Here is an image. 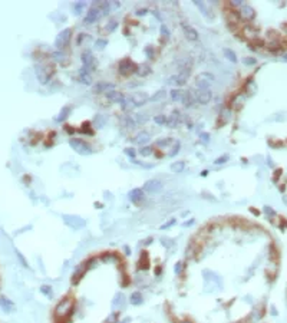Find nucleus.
Here are the masks:
<instances>
[{
    "mask_svg": "<svg viewBox=\"0 0 287 323\" xmlns=\"http://www.w3.org/2000/svg\"><path fill=\"white\" fill-rule=\"evenodd\" d=\"M214 81H215L214 75L208 73V72H203L197 76V88L198 89H208L210 83H212Z\"/></svg>",
    "mask_w": 287,
    "mask_h": 323,
    "instance_id": "obj_1",
    "label": "nucleus"
},
{
    "mask_svg": "<svg viewBox=\"0 0 287 323\" xmlns=\"http://www.w3.org/2000/svg\"><path fill=\"white\" fill-rule=\"evenodd\" d=\"M69 145H71L78 154H82V155H89V154L92 152L91 147H89L86 142H83L82 139H71V141H69Z\"/></svg>",
    "mask_w": 287,
    "mask_h": 323,
    "instance_id": "obj_2",
    "label": "nucleus"
},
{
    "mask_svg": "<svg viewBox=\"0 0 287 323\" xmlns=\"http://www.w3.org/2000/svg\"><path fill=\"white\" fill-rule=\"evenodd\" d=\"M148 99H150L148 93H144V92H135V93L131 95V98H129L126 102H128L129 105H132V106H141V105H144Z\"/></svg>",
    "mask_w": 287,
    "mask_h": 323,
    "instance_id": "obj_3",
    "label": "nucleus"
},
{
    "mask_svg": "<svg viewBox=\"0 0 287 323\" xmlns=\"http://www.w3.org/2000/svg\"><path fill=\"white\" fill-rule=\"evenodd\" d=\"M63 218H65V223L71 226L72 228H80L85 226V221L78 215H63Z\"/></svg>",
    "mask_w": 287,
    "mask_h": 323,
    "instance_id": "obj_4",
    "label": "nucleus"
},
{
    "mask_svg": "<svg viewBox=\"0 0 287 323\" xmlns=\"http://www.w3.org/2000/svg\"><path fill=\"white\" fill-rule=\"evenodd\" d=\"M71 35H72L71 29H65L63 32H60V35L56 39V46L58 48H65L69 43V40H71Z\"/></svg>",
    "mask_w": 287,
    "mask_h": 323,
    "instance_id": "obj_5",
    "label": "nucleus"
},
{
    "mask_svg": "<svg viewBox=\"0 0 287 323\" xmlns=\"http://www.w3.org/2000/svg\"><path fill=\"white\" fill-rule=\"evenodd\" d=\"M195 99L201 105H205L211 101V91L210 89H198L195 93Z\"/></svg>",
    "mask_w": 287,
    "mask_h": 323,
    "instance_id": "obj_6",
    "label": "nucleus"
},
{
    "mask_svg": "<svg viewBox=\"0 0 287 323\" xmlns=\"http://www.w3.org/2000/svg\"><path fill=\"white\" fill-rule=\"evenodd\" d=\"M144 190L151 193V194H154V193H158V191L162 190V184H161V181H158V180H150V181L145 182Z\"/></svg>",
    "mask_w": 287,
    "mask_h": 323,
    "instance_id": "obj_7",
    "label": "nucleus"
},
{
    "mask_svg": "<svg viewBox=\"0 0 287 323\" xmlns=\"http://www.w3.org/2000/svg\"><path fill=\"white\" fill-rule=\"evenodd\" d=\"M111 91H115V85L113 83H109V82H98L93 86V92L95 93H104V92H111Z\"/></svg>",
    "mask_w": 287,
    "mask_h": 323,
    "instance_id": "obj_8",
    "label": "nucleus"
},
{
    "mask_svg": "<svg viewBox=\"0 0 287 323\" xmlns=\"http://www.w3.org/2000/svg\"><path fill=\"white\" fill-rule=\"evenodd\" d=\"M100 16V10L98 9V6H92L86 13V17H85V23H93L99 19Z\"/></svg>",
    "mask_w": 287,
    "mask_h": 323,
    "instance_id": "obj_9",
    "label": "nucleus"
},
{
    "mask_svg": "<svg viewBox=\"0 0 287 323\" xmlns=\"http://www.w3.org/2000/svg\"><path fill=\"white\" fill-rule=\"evenodd\" d=\"M106 98L109 99V102H115V104H122V105H125V102H126L125 96L122 95V93H119V92H117V91L108 92V93H106Z\"/></svg>",
    "mask_w": 287,
    "mask_h": 323,
    "instance_id": "obj_10",
    "label": "nucleus"
},
{
    "mask_svg": "<svg viewBox=\"0 0 287 323\" xmlns=\"http://www.w3.org/2000/svg\"><path fill=\"white\" fill-rule=\"evenodd\" d=\"M187 76H188V72H179L178 75H172L168 78V83H177V85H184L185 81H187Z\"/></svg>",
    "mask_w": 287,
    "mask_h": 323,
    "instance_id": "obj_11",
    "label": "nucleus"
},
{
    "mask_svg": "<svg viewBox=\"0 0 287 323\" xmlns=\"http://www.w3.org/2000/svg\"><path fill=\"white\" fill-rule=\"evenodd\" d=\"M72 309V302L71 300H63V302L59 303V306L56 307V315L58 316H62V315H66L68 312H71Z\"/></svg>",
    "mask_w": 287,
    "mask_h": 323,
    "instance_id": "obj_12",
    "label": "nucleus"
},
{
    "mask_svg": "<svg viewBox=\"0 0 287 323\" xmlns=\"http://www.w3.org/2000/svg\"><path fill=\"white\" fill-rule=\"evenodd\" d=\"M182 30H184V33H185V36H187L190 40H197V39H198V32H197L192 26H188V25H185V23H182Z\"/></svg>",
    "mask_w": 287,
    "mask_h": 323,
    "instance_id": "obj_13",
    "label": "nucleus"
},
{
    "mask_svg": "<svg viewBox=\"0 0 287 323\" xmlns=\"http://www.w3.org/2000/svg\"><path fill=\"white\" fill-rule=\"evenodd\" d=\"M178 122H179V112L174 111L170 116H168V118H166L165 125H166V126H170V128H175V126L178 125Z\"/></svg>",
    "mask_w": 287,
    "mask_h": 323,
    "instance_id": "obj_14",
    "label": "nucleus"
},
{
    "mask_svg": "<svg viewBox=\"0 0 287 323\" xmlns=\"http://www.w3.org/2000/svg\"><path fill=\"white\" fill-rule=\"evenodd\" d=\"M133 69H135V65H133L131 60H122L121 62V65H119V72L121 73H124V75H128L129 72H132Z\"/></svg>",
    "mask_w": 287,
    "mask_h": 323,
    "instance_id": "obj_15",
    "label": "nucleus"
},
{
    "mask_svg": "<svg viewBox=\"0 0 287 323\" xmlns=\"http://www.w3.org/2000/svg\"><path fill=\"white\" fill-rule=\"evenodd\" d=\"M195 95L192 93V92H184V98H182V102L181 104L184 105V106H192V105L195 104Z\"/></svg>",
    "mask_w": 287,
    "mask_h": 323,
    "instance_id": "obj_16",
    "label": "nucleus"
},
{
    "mask_svg": "<svg viewBox=\"0 0 287 323\" xmlns=\"http://www.w3.org/2000/svg\"><path fill=\"white\" fill-rule=\"evenodd\" d=\"M150 139H151L150 134L141 131L139 134H137V137L133 138V142H135V144H138V145H144V144H146V142L150 141Z\"/></svg>",
    "mask_w": 287,
    "mask_h": 323,
    "instance_id": "obj_17",
    "label": "nucleus"
},
{
    "mask_svg": "<svg viewBox=\"0 0 287 323\" xmlns=\"http://www.w3.org/2000/svg\"><path fill=\"white\" fill-rule=\"evenodd\" d=\"M170 95H171V99L174 101V102H182L184 91H181V89H172Z\"/></svg>",
    "mask_w": 287,
    "mask_h": 323,
    "instance_id": "obj_18",
    "label": "nucleus"
},
{
    "mask_svg": "<svg viewBox=\"0 0 287 323\" xmlns=\"http://www.w3.org/2000/svg\"><path fill=\"white\" fill-rule=\"evenodd\" d=\"M142 197H144V193H142V190H139V188H133V190L129 193V198L132 200V201H141Z\"/></svg>",
    "mask_w": 287,
    "mask_h": 323,
    "instance_id": "obj_19",
    "label": "nucleus"
},
{
    "mask_svg": "<svg viewBox=\"0 0 287 323\" xmlns=\"http://www.w3.org/2000/svg\"><path fill=\"white\" fill-rule=\"evenodd\" d=\"M192 65V60L191 58H184L181 62H179V69H181V72H188L190 71V68H191Z\"/></svg>",
    "mask_w": 287,
    "mask_h": 323,
    "instance_id": "obj_20",
    "label": "nucleus"
},
{
    "mask_svg": "<svg viewBox=\"0 0 287 323\" xmlns=\"http://www.w3.org/2000/svg\"><path fill=\"white\" fill-rule=\"evenodd\" d=\"M223 53H224V56L228 59L230 62H236V60H237V55H236V52L228 49V48H225V49L223 50Z\"/></svg>",
    "mask_w": 287,
    "mask_h": 323,
    "instance_id": "obj_21",
    "label": "nucleus"
},
{
    "mask_svg": "<svg viewBox=\"0 0 287 323\" xmlns=\"http://www.w3.org/2000/svg\"><path fill=\"white\" fill-rule=\"evenodd\" d=\"M93 124H95L96 128H102V126L106 124V119H105L104 115H96L95 119H93Z\"/></svg>",
    "mask_w": 287,
    "mask_h": 323,
    "instance_id": "obj_22",
    "label": "nucleus"
},
{
    "mask_svg": "<svg viewBox=\"0 0 287 323\" xmlns=\"http://www.w3.org/2000/svg\"><path fill=\"white\" fill-rule=\"evenodd\" d=\"M71 106H65L62 109V111H60V114H59V116L58 118H56V121H63V119H66L68 118V115H69V114H71Z\"/></svg>",
    "mask_w": 287,
    "mask_h": 323,
    "instance_id": "obj_23",
    "label": "nucleus"
},
{
    "mask_svg": "<svg viewBox=\"0 0 287 323\" xmlns=\"http://www.w3.org/2000/svg\"><path fill=\"white\" fill-rule=\"evenodd\" d=\"M122 124H124L125 128H135V121L131 116H124L122 118Z\"/></svg>",
    "mask_w": 287,
    "mask_h": 323,
    "instance_id": "obj_24",
    "label": "nucleus"
},
{
    "mask_svg": "<svg viewBox=\"0 0 287 323\" xmlns=\"http://www.w3.org/2000/svg\"><path fill=\"white\" fill-rule=\"evenodd\" d=\"M184 167H185V164H184L182 161H178V162H174L172 165H171V170H172V172H181V171L184 170Z\"/></svg>",
    "mask_w": 287,
    "mask_h": 323,
    "instance_id": "obj_25",
    "label": "nucleus"
},
{
    "mask_svg": "<svg viewBox=\"0 0 287 323\" xmlns=\"http://www.w3.org/2000/svg\"><path fill=\"white\" fill-rule=\"evenodd\" d=\"M79 81H80V83H83V85H91L92 83V78H91V75L89 73H80Z\"/></svg>",
    "mask_w": 287,
    "mask_h": 323,
    "instance_id": "obj_26",
    "label": "nucleus"
},
{
    "mask_svg": "<svg viewBox=\"0 0 287 323\" xmlns=\"http://www.w3.org/2000/svg\"><path fill=\"white\" fill-rule=\"evenodd\" d=\"M243 14L247 17V19H253L254 17V10L250 6H244L243 7Z\"/></svg>",
    "mask_w": 287,
    "mask_h": 323,
    "instance_id": "obj_27",
    "label": "nucleus"
},
{
    "mask_svg": "<svg viewBox=\"0 0 287 323\" xmlns=\"http://www.w3.org/2000/svg\"><path fill=\"white\" fill-rule=\"evenodd\" d=\"M194 4H195L197 7H198L201 12H203V14H204L205 17H208V9H207V6H205L203 2H194Z\"/></svg>",
    "mask_w": 287,
    "mask_h": 323,
    "instance_id": "obj_28",
    "label": "nucleus"
},
{
    "mask_svg": "<svg viewBox=\"0 0 287 323\" xmlns=\"http://www.w3.org/2000/svg\"><path fill=\"white\" fill-rule=\"evenodd\" d=\"M141 300H142L141 293L135 292V293L131 294V302H132V303H135V304H139V303H141Z\"/></svg>",
    "mask_w": 287,
    "mask_h": 323,
    "instance_id": "obj_29",
    "label": "nucleus"
},
{
    "mask_svg": "<svg viewBox=\"0 0 287 323\" xmlns=\"http://www.w3.org/2000/svg\"><path fill=\"white\" fill-rule=\"evenodd\" d=\"M139 154H141L142 157H148V155L152 154V148H151V147H142V148L139 149Z\"/></svg>",
    "mask_w": 287,
    "mask_h": 323,
    "instance_id": "obj_30",
    "label": "nucleus"
},
{
    "mask_svg": "<svg viewBox=\"0 0 287 323\" xmlns=\"http://www.w3.org/2000/svg\"><path fill=\"white\" fill-rule=\"evenodd\" d=\"M154 121H155V124H158V125H165L166 116H164V115H157V116L154 118Z\"/></svg>",
    "mask_w": 287,
    "mask_h": 323,
    "instance_id": "obj_31",
    "label": "nucleus"
},
{
    "mask_svg": "<svg viewBox=\"0 0 287 323\" xmlns=\"http://www.w3.org/2000/svg\"><path fill=\"white\" fill-rule=\"evenodd\" d=\"M85 7H86V3H85V2H79V3H76V4H75V7H73V9H75V12L78 13V14H79V13L82 12V10H83Z\"/></svg>",
    "mask_w": 287,
    "mask_h": 323,
    "instance_id": "obj_32",
    "label": "nucleus"
},
{
    "mask_svg": "<svg viewBox=\"0 0 287 323\" xmlns=\"http://www.w3.org/2000/svg\"><path fill=\"white\" fill-rule=\"evenodd\" d=\"M106 45H108V42L104 40V39H98V40L95 42V48H96V49H102V48H105Z\"/></svg>",
    "mask_w": 287,
    "mask_h": 323,
    "instance_id": "obj_33",
    "label": "nucleus"
},
{
    "mask_svg": "<svg viewBox=\"0 0 287 323\" xmlns=\"http://www.w3.org/2000/svg\"><path fill=\"white\" fill-rule=\"evenodd\" d=\"M139 76H144V75H148L150 73V68L148 66H141L139 69H138V72H137Z\"/></svg>",
    "mask_w": 287,
    "mask_h": 323,
    "instance_id": "obj_34",
    "label": "nucleus"
},
{
    "mask_svg": "<svg viewBox=\"0 0 287 323\" xmlns=\"http://www.w3.org/2000/svg\"><path fill=\"white\" fill-rule=\"evenodd\" d=\"M165 95H166L165 91H159V92H157V95H154L151 99H152V101H159V99H162Z\"/></svg>",
    "mask_w": 287,
    "mask_h": 323,
    "instance_id": "obj_35",
    "label": "nucleus"
},
{
    "mask_svg": "<svg viewBox=\"0 0 287 323\" xmlns=\"http://www.w3.org/2000/svg\"><path fill=\"white\" fill-rule=\"evenodd\" d=\"M178 151H179V142H175V144H174V148L171 149V152L168 154V155H170V157H174V155L178 152Z\"/></svg>",
    "mask_w": 287,
    "mask_h": 323,
    "instance_id": "obj_36",
    "label": "nucleus"
},
{
    "mask_svg": "<svg viewBox=\"0 0 287 323\" xmlns=\"http://www.w3.org/2000/svg\"><path fill=\"white\" fill-rule=\"evenodd\" d=\"M52 56H53V58H56V60H58V62H62L63 59L66 58V56H65L63 53H60V52H55V53L52 55Z\"/></svg>",
    "mask_w": 287,
    "mask_h": 323,
    "instance_id": "obj_37",
    "label": "nucleus"
},
{
    "mask_svg": "<svg viewBox=\"0 0 287 323\" xmlns=\"http://www.w3.org/2000/svg\"><path fill=\"white\" fill-rule=\"evenodd\" d=\"M137 121L139 122V124H144V122H146V121H148V116H146V115H142V114H138V115H137Z\"/></svg>",
    "mask_w": 287,
    "mask_h": 323,
    "instance_id": "obj_38",
    "label": "nucleus"
},
{
    "mask_svg": "<svg viewBox=\"0 0 287 323\" xmlns=\"http://www.w3.org/2000/svg\"><path fill=\"white\" fill-rule=\"evenodd\" d=\"M227 159H228V155H223V157L217 158V159H215V161H214V162H215L217 165H220V164H224V162L227 161Z\"/></svg>",
    "mask_w": 287,
    "mask_h": 323,
    "instance_id": "obj_39",
    "label": "nucleus"
},
{
    "mask_svg": "<svg viewBox=\"0 0 287 323\" xmlns=\"http://www.w3.org/2000/svg\"><path fill=\"white\" fill-rule=\"evenodd\" d=\"M161 33L164 35V36H170V30H168V27H166L165 25H161Z\"/></svg>",
    "mask_w": 287,
    "mask_h": 323,
    "instance_id": "obj_40",
    "label": "nucleus"
},
{
    "mask_svg": "<svg viewBox=\"0 0 287 323\" xmlns=\"http://www.w3.org/2000/svg\"><path fill=\"white\" fill-rule=\"evenodd\" d=\"M115 29H117V22L112 20L111 23H108V30H109V32H112V30H115Z\"/></svg>",
    "mask_w": 287,
    "mask_h": 323,
    "instance_id": "obj_41",
    "label": "nucleus"
},
{
    "mask_svg": "<svg viewBox=\"0 0 287 323\" xmlns=\"http://www.w3.org/2000/svg\"><path fill=\"white\" fill-rule=\"evenodd\" d=\"M125 152L128 154V155H131V157H135V149L133 148H126L125 149Z\"/></svg>",
    "mask_w": 287,
    "mask_h": 323,
    "instance_id": "obj_42",
    "label": "nucleus"
},
{
    "mask_svg": "<svg viewBox=\"0 0 287 323\" xmlns=\"http://www.w3.org/2000/svg\"><path fill=\"white\" fill-rule=\"evenodd\" d=\"M157 144L159 145V147H164V145H166V144H170V139H162V141H158Z\"/></svg>",
    "mask_w": 287,
    "mask_h": 323,
    "instance_id": "obj_43",
    "label": "nucleus"
},
{
    "mask_svg": "<svg viewBox=\"0 0 287 323\" xmlns=\"http://www.w3.org/2000/svg\"><path fill=\"white\" fill-rule=\"evenodd\" d=\"M146 12H148L146 9H144V10H142V9H141V10H138V12H137V14H138V16H142V14H145Z\"/></svg>",
    "mask_w": 287,
    "mask_h": 323,
    "instance_id": "obj_44",
    "label": "nucleus"
},
{
    "mask_svg": "<svg viewBox=\"0 0 287 323\" xmlns=\"http://www.w3.org/2000/svg\"><path fill=\"white\" fill-rule=\"evenodd\" d=\"M201 137L204 138V141H205V142H208V138H210V137H208V134H203Z\"/></svg>",
    "mask_w": 287,
    "mask_h": 323,
    "instance_id": "obj_45",
    "label": "nucleus"
},
{
    "mask_svg": "<svg viewBox=\"0 0 287 323\" xmlns=\"http://www.w3.org/2000/svg\"><path fill=\"white\" fill-rule=\"evenodd\" d=\"M181 271V264H177V267H175V273H179Z\"/></svg>",
    "mask_w": 287,
    "mask_h": 323,
    "instance_id": "obj_46",
    "label": "nucleus"
},
{
    "mask_svg": "<svg viewBox=\"0 0 287 323\" xmlns=\"http://www.w3.org/2000/svg\"><path fill=\"white\" fill-rule=\"evenodd\" d=\"M145 52H146V55H148V56H151V55H152V50H151V49H146Z\"/></svg>",
    "mask_w": 287,
    "mask_h": 323,
    "instance_id": "obj_47",
    "label": "nucleus"
},
{
    "mask_svg": "<svg viewBox=\"0 0 287 323\" xmlns=\"http://www.w3.org/2000/svg\"><path fill=\"white\" fill-rule=\"evenodd\" d=\"M182 323H190V322H182Z\"/></svg>",
    "mask_w": 287,
    "mask_h": 323,
    "instance_id": "obj_48",
    "label": "nucleus"
}]
</instances>
